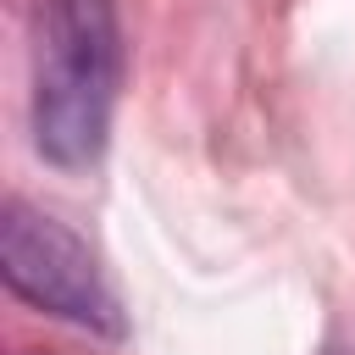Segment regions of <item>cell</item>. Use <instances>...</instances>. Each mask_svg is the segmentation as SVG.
Instances as JSON below:
<instances>
[{
    "mask_svg": "<svg viewBox=\"0 0 355 355\" xmlns=\"http://www.w3.org/2000/svg\"><path fill=\"white\" fill-rule=\"evenodd\" d=\"M122 83V22L111 0H39L33 17V144L55 166L105 150Z\"/></svg>",
    "mask_w": 355,
    "mask_h": 355,
    "instance_id": "1",
    "label": "cell"
},
{
    "mask_svg": "<svg viewBox=\"0 0 355 355\" xmlns=\"http://www.w3.org/2000/svg\"><path fill=\"white\" fill-rule=\"evenodd\" d=\"M0 272L11 283L17 300L39 305L44 316H61L72 327L122 338V300L111 294L100 261L89 255V244L61 227L55 216L33 211L28 200H6L0 216Z\"/></svg>",
    "mask_w": 355,
    "mask_h": 355,
    "instance_id": "2",
    "label": "cell"
},
{
    "mask_svg": "<svg viewBox=\"0 0 355 355\" xmlns=\"http://www.w3.org/2000/svg\"><path fill=\"white\" fill-rule=\"evenodd\" d=\"M327 355H344V349H327Z\"/></svg>",
    "mask_w": 355,
    "mask_h": 355,
    "instance_id": "3",
    "label": "cell"
}]
</instances>
